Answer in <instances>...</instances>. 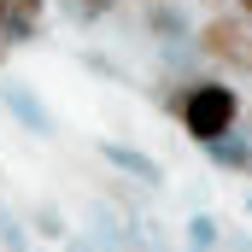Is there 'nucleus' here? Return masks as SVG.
Masks as SVG:
<instances>
[{"label":"nucleus","instance_id":"f257e3e1","mask_svg":"<svg viewBox=\"0 0 252 252\" xmlns=\"http://www.w3.org/2000/svg\"><path fill=\"white\" fill-rule=\"evenodd\" d=\"M164 112L205 147V141L235 135V124H241V94L229 82H188V88H170L164 94Z\"/></svg>","mask_w":252,"mask_h":252},{"label":"nucleus","instance_id":"4468645a","mask_svg":"<svg viewBox=\"0 0 252 252\" xmlns=\"http://www.w3.org/2000/svg\"><path fill=\"white\" fill-rule=\"evenodd\" d=\"M0 24H6V0H0Z\"/></svg>","mask_w":252,"mask_h":252},{"label":"nucleus","instance_id":"39448f33","mask_svg":"<svg viewBox=\"0 0 252 252\" xmlns=\"http://www.w3.org/2000/svg\"><path fill=\"white\" fill-rule=\"evenodd\" d=\"M41 12H47V0H6V24H0V35H6L12 47L35 41V35H41Z\"/></svg>","mask_w":252,"mask_h":252},{"label":"nucleus","instance_id":"9b49d317","mask_svg":"<svg viewBox=\"0 0 252 252\" xmlns=\"http://www.w3.org/2000/svg\"><path fill=\"white\" fill-rule=\"evenodd\" d=\"M64 252H106V247H94V241H82V235H70V241H64Z\"/></svg>","mask_w":252,"mask_h":252},{"label":"nucleus","instance_id":"dca6fc26","mask_svg":"<svg viewBox=\"0 0 252 252\" xmlns=\"http://www.w3.org/2000/svg\"><path fill=\"white\" fill-rule=\"evenodd\" d=\"M188 252H193V247H188Z\"/></svg>","mask_w":252,"mask_h":252},{"label":"nucleus","instance_id":"2eb2a0df","mask_svg":"<svg viewBox=\"0 0 252 252\" xmlns=\"http://www.w3.org/2000/svg\"><path fill=\"white\" fill-rule=\"evenodd\" d=\"M247 211H252V199H247Z\"/></svg>","mask_w":252,"mask_h":252},{"label":"nucleus","instance_id":"20e7f679","mask_svg":"<svg viewBox=\"0 0 252 252\" xmlns=\"http://www.w3.org/2000/svg\"><path fill=\"white\" fill-rule=\"evenodd\" d=\"M0 106L30 129V135H41V141L53 135V118H47V106L35 100V88H30V82H0Z\"/></svg>","mask_w":252,"mask_h":252},{"label":"nucleus","instance_id":"6e6552de","mask_svg":"<svg viewBox=\"0 0 252 252\" xmlns=\"http://www.w3.org/2000/svg\"><path fill=\"white\" fill-rule=\"evenodd\" d=\"M217 241H223V235H217V217H211V211H193L188 217V247L193 252H211Z\"/></svg>","mask_w":252,"mask_h":252},{"label":"nucleus","instance_id":"f8f14e48","mask_svg":"<svg viewBox=\"0 0 252 252\" xmlns=\"http://www.w3.org/2000/svg\"><path fill=\"white\" fill-rule=\"evenodd\" d=\"M6 59H12V41H6V35H0V64H6Z\"/></svg>","mask_w":252,"mask_h":252},{"label":"nucleus","instance_id":"ddd939ff","mask_svg":"<svg viewBox=\"0 0 252 252\" xmlns=\"http://www.w3.org/2000/svg\"><path fill=\"white\" fill-rule=\"evenodd\" d=\"M247 59H252V30H247Z\"/></svg>","mask_w":252,"mask_h":252},{"label":"nucleus","instance_id":"7ed1b4c3","mask_svg":"<svg viewBox=\"0 0 252 252\" xmlns=\"http://www.w3.org/2000/svg\"><path fill=\"white\" fill-rule=\"evenodd\" d=\"M94 153L112 164V170H124L129 182H147V188H164V164L158 158H147V153H135L124 141H94Z\"/></svg>","mask_w":252,"mask_h":252},{"label":"nucleus","instance_id":"9d476101","mask_svg":"<svg viewBox=\"0 0 252 252\" xmlns=\"http://www.w3.org/2000/svg\"><path fill=\"white\" fill-rule=\"evenodd\" d=\"M118 0H82V18H100V12H112Z\"/></svg>","mask_w":252,"mask_h":252},{"label":"nucleus","instance_id":"0eeeda50","mask_svg":"<svg viewBox=\"0 0 252 252\" xmlns=\"http://www.w3.org/2000/svg\"><path fill=\"white\" fill-rule=\"evenodd\" d=\"M205 158L211 164H223V170H252V141L247 135H223V141H205Z\"/></svg>","mask_w":252,"mask_h":252},{"label":"nucleus","instance_id":"f03ea898","mask_svg":"<svg viewBox=\"0 0 252 252\" xmlns=\"http://www.w3.org/2000/svg\"><path fill=\"white\" fill-rule=\"evenodd\" d=\"M193 47H199L205 59H217V64H252L247 59V24H241L235 12L205 18V24L193 30Z\"/></svg>","mask_w":252,"mask_h":252},{"label":"nucleus","instance_id":"423d86ee","mask_svg":"<svg viewBox=\"0 0 252 252\" xmlns=\"http://www.w3.org/2000/svg\"><path fill=\"white\" fill-rule=\"evenodd\" d=\"M147 30L170 47H188V12H176V0H153L147 6Z\"/></svg>","mask_w":252,"mask_h":252},{"label":"nucleus","instance_id":"1a4fd4ad","mask_svg":"<svg viewBox=\"0 0 252 252\" xmlns=\"http://www.w3.org/2000/svg\"><path fill=\"white\" fill-rule=\"evenodd\" d=\"M35 229H41L47 241H64V217L53 211V205H41V211H35Z\"/></svg>","mask_w":252,"mask_h":252}]
</instances>
